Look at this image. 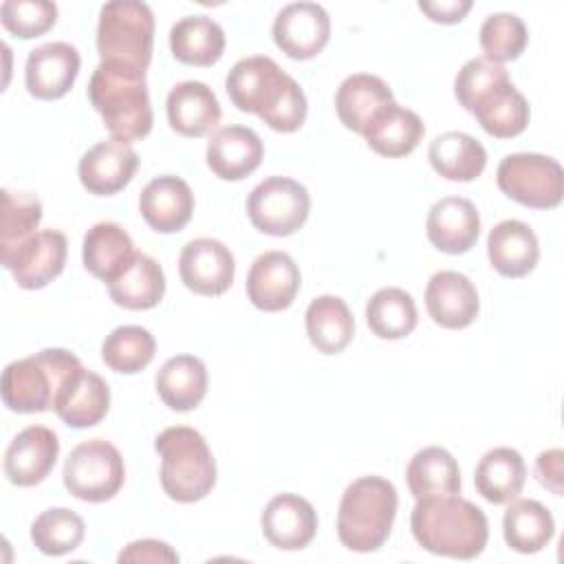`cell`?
I'll return each mask as SVG.
<instances>
[{
  "instance_id": "cell-1",
  "label": "cell",
  "mask_w": 564,
  "mask_h": 564,
  "mask_svg": "<svg viewBox=\"0 0 564 564\" xmlns=\"http://www.w3.org/2000/svg\"><path fill=\"white\" fill-rule=\"evenodd\" d=\"M231 104L258 115L275 132H295L306 119V95L275 59L251 55L231 66L225 79Z\"/></svg>"
},
{
  "instance_id": "cell-2",
  "label": "cell",
  "mask_w": 564,
  "mask_h": 564,
  "mask_svg": "<svg viewBox=\"0 0 564 564\" xmlns=\"http://www.w3.org/2000/svg\"><path fill=\"white\" fill-rule=\"evenodd\" d=\"M410 527L414 540L434 555L474 560L482 553L489 538L487 516L458 494L419 498Z\"/></svg>"
},
{
  "instance_id": "cell-3",
  "label": "cell",
  "mask_w": 564,
  "mask_h": 564,
  "mask_svg": "<svg viewBox=\"0 0 564 564\" xmlns=\"http://www.w3.org/2000/svg\"><path fill=\"white\" fill-rule=\"evenodd\" d=\"M88 99L112 139L130 143L150 134L152 106L145 70L119 62H101L90 77Z\"/></svg>"
},
{
  "instance_id": "cell-4",
  "label": "cell",
  "mask_w": 564,
  "mask_h": 564,
  "mask_svg": "<svg viewBox=\"0 0 564 564\" xmlns=\"http://www.w3.org/2000/svg\"><path fill=\"white\" fill-rule=\"evenodd\" d=\"M397 489L381 476H361L352 480L337 511V535L341 544L357 553H370L383 546L397 516Z\"/></svg>"
},
{
  "instance_id": "cell-5",
  "label": "cell",
  "mask_w": 564,
  "mask_h": 564,
  "mask_svg": "<svg viewBox=\"0 0 564 564\" xmlns=\"http://www.w3.org/2000/svg\"><path fill=\"white\" fill-rule=\"evenodd\" d=\"M154 449L161 456V487L176 502L203 500L216 485V463L200 432L187 425L163 430Z\"/></svg>"
},
{
  "instance_id": "cell-6",
  "label": "cell",
  "mask_w": 564,
  "mask_h": 564,
  "mask_svg": "<svg viewBox=\"0 0 564 564\" xmlns=\"http://www.w3.org/2000/svg\"><path fill=\"white\" fill-rule=\"evenodd\" d=\"M82 368V361L64 348H44L11 361L2 372V401L20 414L53 410L64 381Z\"/></svg>"
},
{
  "instance_id": "cell-7",
  "label": "cell",
  "mask_w": 564,
  "mask_h": 564,
  "mask_svg": "<svg viewBox=\"0 0 564 564\" xmlns=\"http://www.w3.org/2000/svg\"><path fill=\"white\" fill-rule=\"evenodd\" d=\"M154 15L145 2L112 0L99 11L97 51L101 62H119L145 70L152 59Z\"/></svg>"
},
{
  "instance_id": "cell-8",
  "label": "cell",
  "mask_w": 564,
  "mask_h": 564,
  "mask_svg": "<svg viewBox=\"0 0 564 564\" xmlns=\"http://www.w3.org/2000/svg\"><path fill=\"white\" fill-rule=\"evenodd\" d=\"M64 487L84 502H106L123 485L126 467L119 449L104 441L90 438L75 445L64 463Z\"/></svg>"
},
{
  "instance_id": "cell-9",
  "label": "cell",
  "mask_w": 564,
  "mask_h": 564,
  "mask_svg": "<svg viewBox=\"0 0 564 564\" xmlns=\"http://www.w3.org/2000/svg\"><path fill=\"white\" fill-rule=\"evenodd\" d=\"M496 181L502 194L533 209L557 207L564 196L562 165L535 152L507 154L498 165Z\"/></svg>"
},
{
  "instance_id": "cell-10",
  "label": "cell",
  "mask_w": 564,
  "mask_h": 564,
  "mask_svg": "<svg viewBox=\"0 0 564 564\" xmlns=\"http://www.w3.org/2000/svg\"><path fill=\"white\" fill-rule=\"evenodd\" d=\"M311 196L306 187L286 176H269L247 198L251 225L267 236H291L308 218Z\"/></svg>"
},
{
  "instance_id": "cell-11",
  "label": "cell",
  "mask_w": 564,
  "mask_h": 564,
  "mask_svg": "<svg viewBox=\"0 0 564 564\" xmlns=\"http://www.w3.org/2000/svg\"><path fill=\"white\" fill-rule=\"evenodd\" d=\"M2 267L11 271L18 286L35 291L53 282L66 262V236L57 229H42L20 242L7 256H0Z\"/></svg>"
},
{
  "instance_id": "cell-12",
  "label": "cell",
  "mask_w": 564,
  "mask_h": 564,
  "mask_svg": "<svg viewBox=\"0 0 564 564\" xmlns=\"http://www.w3.org/2000/svg\"><path fill=\"white\" fill-rule=\"evenodd\" d=\"M330 18L317 2H291L273 20V42L291 59H311L328 44Z\"/></svg>"
},
{
  "instance_id": "cell-13",
  "label": "cell",
  "mask_w": 564,
  "mask_h": 564,
  "mask_svg": "<svg viewBox=\"0 0 564 564\" xmlns=\"http://www.w3.org/2000/svg\"><path fill=\"white\" fill-rule=\"evenodd\" d=\"M300 269L284 251L260 253L247 275V297L260 311L275 313L293 304L300 291Z\"/></svg>"
},
{
  "instance_id": "cell-14",
  "label": "cell",
  "mask_w": 564,
  "mask_h": 564,
  "mask_svg": "<svg viewBox=\"0 0 564 564\" xmlns=\"http://www.w3.org/2000/svg\"><path fill=\"white\" fill-rule=\"evenodd\" d=\"M178 273L189 291L198 295H220L234 282L236 262L229 247L220 240L196 238L183 247Z\"/></svg>"
},
{
  "instance_id": "cell-15",
  "label": "cell",
  "mask_w": 564,
  "mask_h": 564,
  "mask_svg": "<svg viewBox=\"0 0 564 564\" xmlns=\"http://www.w3.org/2000/svg\"><path fill=\"white\" fill-rule=\"evenodd\" d=\"M79 64V53L68 42H46L33 48L26 57V90L37 99H59L75 84Z\"/></svg>"
},
{
  "instance_id": "cell-16",
  "label": "cell",
  "mask_w": 564,
  "mask_h": 564,
  "mask_svg": "<svg viewBox=\"0 0 564 564\" xmlns=\"http://www.w3.org/2000/svg\"><path fill=\"white\" fill-rule=\"evenodd\" d=\"M139 156L130 143L119 139L99 141L79 159V181L95 196L121 192L134 176Z\"/></svg>"
},
{
  "instance_id": "cell-17",
  "label": "cell",
  "mask_w": 564,
  "mask_h": 564,
  "mask_svg": "<svg viewBox=\"0 0 564 564\" xmlns=\"http://www.w3.org/2000/svg\"><path fill=\"white\" fill-rule=\"evenodd\" d=\"M59 441L53 430L44 425H29L9 443L4 452V474L18 487H33L42 482L55 467Z\"/></svg>"
},
{
  "instance_id": "cell-18",
  "label": "cell",
  "mask_w": 564,
  "mask_h": 564,
  "mask_svg": "<svg viewBox=\"0 0 564 564\" xmlns=\"http://www.w3.org/2000/svg\"><path fill=\"white\" fill-rule=\"evenodd\" d=\"M264 538L282 551H300L317 533V513L313 505L297 494L271 498L260 518Z\"/></svg>"
},
{
  "instance_id": "cell-19",
  "label": "cell",
  "mask_w": 564,
  "mask_h": 564,
  "mask_svg": "<svg viewBox=\"0 0 564 564\" xmlns=\"http://www.w3.org/2000/svg\"><path fill=\"white\" fill-rule=\"evenodd\" d=\"M427 240L443 253L469 251L480 234V216L471 200L463 196H445L436 200L425 220Z\"/></svg>"
},
{
  "instance_id": "cell-20",
  "label": "cell",
  "mask_w": 564,
  "mask_h": 564,
  "mask_svg": "<svg viewBox=\"0 0 564 564\" xmlns=\"http://www.w3.org/2000/svg\"><path fill=\"white\" fill-rule=\"evenodd\" d=\"M425 308L438 326L458 330L478 317L480 300L467 275L458 271H438L427 282Z\"/></svg>"
},
{
  "instance_id": "cell-21",
  "label": "cell",
  "mask_w": 564,
  "mask_h": 564,
  "mask_svg": "<svg viewBox=\"0 0 564 564\" xmlns=\"http://www.w3.org/2000/svg\"><path fill=\"white\" fill-rule=\"evenodd\" d=\"M207 165L223 181H242L264 156L262 139L247 126L218 128L207 141Z\"/></svg>"
},
{
  "instance_id": "cell-22",
  "label": "cell",
  "mask_w": 564,
  "mask_h": 564,
  "mask_svg": "<svg viewBox=\"0 0 564 564\" xmlns=\"http://www.w3.org/2000/svg\"><path fill=\"white\" fill-rule=\"evenodd\" d=\"M139 212L159 234L181 231L194 212L192 187L181 176H156L143 187L139 196Z\"/></svg>"
},
{
  "instance_id": "cell-23",
  "label": "cell",
  "mask_w": 564,
  "mask_h": 564,
  "mask_svg": "<svg viewBox=\"0 0 564 564\" xmlns=\"http://www.w3.org/2000/svg\"><path fill=\"white\" fill-rule=\"evenodd\" d=\"M110 408V388L93 370L77 368L59 388L53 410L70 427L97 425Z\"/></svg>"
},
{
  "instance_id": "cell-24",
  "label": "cell",
  "mask_w": 564,
  "mask_h": 564,
  "mask_svg": "<svg viewBox=\"0 0 564 564\" xmlns=\"http://www.w3.org/2000/svg\"><path fill=\"white\" fill-rule=\"evenodd\" d=\"M487 256L500 275L524 278L535 269L540 258L538 236L527 223L507 218L489 231Z\"/></svg>"
},
{
  "instance_id": "cell-25",
  "label": "cell",
  "mask_w": 564,
  "mask_h": 564,
  "mask_svg": "<svg viewBox=\"0 0 564 564\" xmlns=\"http://www.w3.org/2000/svg\"><path fill=\"white\" fill-rule=\"evenodd\" d=\"M167 121L183 137H205L220 121V104L203 82H181L167 95Z\"/></svg>"
},
{
  "instance_id": "cell-26",
  "label": "cell",
  "mask_w": 564,
  "mask_h": 564,
  "mask_svg": "<svg viewBox=\"0 0 564 564\" xmlns=\"http://www.w3.org/2000/svg\"><path fill=\"white\" fill-rule=\"evenodd\" d=\"M423 134L425 126L421 117L394 101L381 108L361 132L370 150L390 159L410 154L421 143Z\"/></svg>"
},
{
  "instance_id": "cell-27",
  "label": "cell",
  "mask_w": 564,
  "mask_h": 564,
  "mask_svg": "<svg viewBox=\"0 0 564 564\" xmlns=\"http://www.w3.org/2000/svg\"><path fill=\"white\" fill-rule=\"evenodd\" d=\"M392 101L394 97L390 86L381 77L370 73L348 75L335 93V108L339 121L357 134H361L370 119Z\"/></svg>"
},
{
  "instance_id": "cell-28",
  "label": "cell",
  "mask_w": 564,
  "mask_h": 564,
  "mask_svg": "<svg viewBox=\"0 0 564 564\" xmlns=\"http://www.w3.org/2000/svg\"><path fill=\"white\" fill-rule=\"evenodd\" d=\"M134 245L128 231L117 223H97L84 236V267L97 280L112 282L134 258Z\"/></svg>"
},
{
  "instance_id": "cell-29",
  "label": "cell",
  "mask_w": 564,
  "mask_h": 564,
  "mask_svg": "<svg viewBox=\"0 0 564 564\" xmlns=\"http://www.w3.org/2000/svg\"><path fill=\"white\" fill-rule=\"evenodd\" d=\"M527 465L513 447H494L476 465V491L491 505H507L522 491Z\"/></svg>"
},
{
  "instance_id": "cell-30",
  "label": "cell",
  "mask_w": 564,
  "mask_h": 564,
  "mask_svg": "<svg viewBox=\"0 0 564 564\" xmlns=\"http://www.w3.org/2000/svg\"><path fill=\"white\" fill-rule=\"evenodd\" d=\"M430 165L447 181H474L487 165V152L478 139L467 132L449 130L438 134L427 150Z\"/></svg>"
},
{
  "instance_id": "cell-31",
  "label": "cell",
  "mask_w": 564,
  "mask_h": 564,
  "mask_svg": "<svg viewBox=\"0 0 564 564\" xmlns=\"http://www.w3.org/2000/svg\"><path fill=\"white\" fill-rule=\"evenodd\" d=\"M108 293L117 306L130 311L152 308L163 300L165 293L163 269L154 258L134 253L130 264L112 282H108Z\"/></svg>"
},
{
  "instance_id": "cell-32",
  "label": "cell",
  "mask_w": 564,
  "mask_h": 564,
  "mask_svg": "<svg viewBox=\"0 0 564 564\" xmlns=\"http://www.w3.org/2000/svg\"><path fill=\"white\" fill-rule=\"evenodd\" d=\"M156 392L170 410H194L207 392L205 364L194 355L170 357L156 372Z\"/></svg>"
},
{
  "instance_id": "cell-33",
  "label": "cell",
  "mask_w": 564,
  "mask_h": 564,
  "mask_svg": "<svg viewBox=\"0 0 564 564\" xmlns=\"http://www.w3.org/2000/svg\"><path fill=\"white\" fill-rule=\"evenodd\" d=\"M172 55L192 66H212L223 57L225 31L209 15L181 18L170 29Z\"/></svg>"
},
{
  "instance_id": "cell-34",
  "label": "cell",
  "mask_w": 564,
  "mask_h": 564,
  "mask_svg": "<svg viewBox=\"0 0 564 564\" xmlns=\"http://www.w3.org/2000/svg\"><path fill=\"white\" fill-rule=\"evenodd\" d=\"M304 322L311 344L324 355L341 352L355 335V317L337 295L315 297L306 308Z\"/></svg>"
},
{
  "instance_id": "cell-35",
  "label": "cell",
  "mask_w": 564,
  "mask_h": 564,
  "mask_svg": "<svg viewBox=\"0 0 564 564\" xmlns=\"http://www.w3.org/2000/svg\"><path fill=\"white\" fill-rule=\"evenodd\" d=\"M410 494L419 500L425 496H447L460 491V469L456 458L438 445L419 449L405 469Z\"/></svg>"
},
{
  "instance_id": "cell-36",
  "label": "cell",
  "mask_w": 564,
  "mask_h": 564,
  "mask_svg": "<svg viewBox=\"0 0 564 564\" xmlns=\"http://www.w3.org/2000/svg\"><path fill=\"white\" fill-rule=\"evenodd\" d=\"M555 533V522L551 511L538 500H511L502 518V535L509 549L518 553L542 551Z\"/></svg>"
},
{
  "instance_id": "cell-37",
  "label": "cell",
  "mask_w": 564,
  "mask_h": 564,
  "mask_svg": "<svg viewBox=\"0 0 564 564\" xmlns=\"http://www.w3.org/2000/svg\"><path fill=\"white\" fill-rule=\"evenodd\" d=\"M471 115L478 119L480 128L496 139H511L524 132L529 123V104L524 95L511 84H502L491 90Z\"/></svg>"
},
{
  "instance_id": "cell-38",
  "label": "cell",
  "mask_w": 564,
  "mask_h": 564,
  "mask_svg": "<svg viewBox=\"0 0 564 564\" xmlns=\"http://www.w3.org/2000/svg\"><path fill=\"white\" fill-rule=\"evenodd\" d=\"M366 322L377 337L401 339L416 328V304L412 295L399 286L379 289L366 304Z\"/></svg>"
},
{
  "instance_id": "cell-39",
  "label": "cell",
  "mask_w": 564,
  "mask_h": 564,
  "mask_svg": "<svg viewBox=\"0 0 564 564\" xmlns=\"http://www.w3.org/2000/svg\"><path fill=\"white\" fill-rule=\"evenodd\" d=\"M156 352V341L152 333L143 326L126 324L106 335L101 344L104 364L121 375L141 372Z\"/></svg>"
},
{
  "instance_id": "cell-40",
  "label": "cell",
  "mask_w": 564,
  "mask_h": 564,
  "mask_svg": "<svg viewBox=\"0 0 564 564\" xmlns=\"http://www.w3.org/2000/svg\"><path fill=\"white\" fill-rule=\"evenodd\" d=\"M86 533L82 516L66 507L42 511L31 524V540L44 555H66L75 551Z\"/></svg>"
},
{
  "instance_id": "cell-41",
  "label": "cell",
  "mask_w": 564,
  "mask_h": 564,
  "mask_svg": "<svg viewBox=\"0 0 564 564\" xmlns=\"http://www.w3.org/2000/svg\"><path fill=\"white\" fill-rule=\"evenodd\" d=\"M40 223H42V203L37 196L29 192L2 189L0 256H7L29 236H33Z\"/></svg>"
},
{
  "instance_id": "cell-42",
  "label": "cell",
  "mask_w": 564,
  "mask_h": 564,
  "mask_svg": "<svg viewBox=\"0 0 564 564\" xmlns=\"http://www.w3.org/2000/svg\"><path fill=\"white\" fill-rule=\"evenodd\" d=\"M480 48L482 57L491 62L518 59L527 48L529 33L524 22L516 13H491L480 26Z\"/></svg>"
},
{
  "instance_id": "cell-43",
  "label": "cell",
  "mask_w": 564,
  "mask_h": 564,
  "mask_svg": "<svg viewBox=\"0 0 564 564\" xmlns=\"http://www.w3.org/2000/svg\"><path fill=\"white\" fill-rule=\"evenodd\" d=\"M511 82L509 73L502 64L491 62L487 57L469 59L454 79V95L458 104L471 112L491 90Z\"/></svg>"
},
{
  "instance_id": "cell-44",
  "label": "cell",
  "mask_w": 564,
  "mask_h": 564,
  "mask_svg": "<svg viewBox=\"0 0 564 564\" xmlns=\"http://www.w3.org/2000/svg\"><path fill=\"white\" fill-rule=\"evenodd\" d=\"M0 20L15 37L31 40L55 24L57 7L48 0H4L0 4Z\"/></svg>"
},
{
  "instance_id": "cell-45",
  "label": "cell",
  "mask_w": 564,
  "mask_h": 564,
  "mask_svg": "<svg viewBox=\"0 0 564 564\" xmlns=\"http://www.w3.org/2000/svg\"><path fill=\"white\" fill-rule=\"evenodd\" d=\"M119 562H178V553L167 544V542H161V540H137V542H130L121 553H119Z\"/></svg>"
},
{
  "instance_id": "cell-46",
  "label": "cell",
  "mask_w": 564,
  "mask_h": 564,
  "mask_svg": "<svg viewBox=\"0 0 564 564\" xmlns=\"http://www.w3.org/2000/svg\"><path fill=\"white\" fill-rule=\"evenodd\" d=\"M535 476L542 487L551 489L555 496H562V478H564V452L549 449L542 452L535 460Z\"/></svg>"
},
{
  "instance_id": "cell-47",
  "label": "cell",
  "mask_w": 564,
  "mask_h": 564,
  "mask_svg": "<svg viewBox=\"0 0 564 564\" xmlns=\"http://www.w3.org/2000/svg\"><path fill=\"white\" fill-rule=\"evenodd\" d=\"M419 9L434 22L456 24L471 9V0H441V2H419Z\"/></svg>"
}]
</instances>
